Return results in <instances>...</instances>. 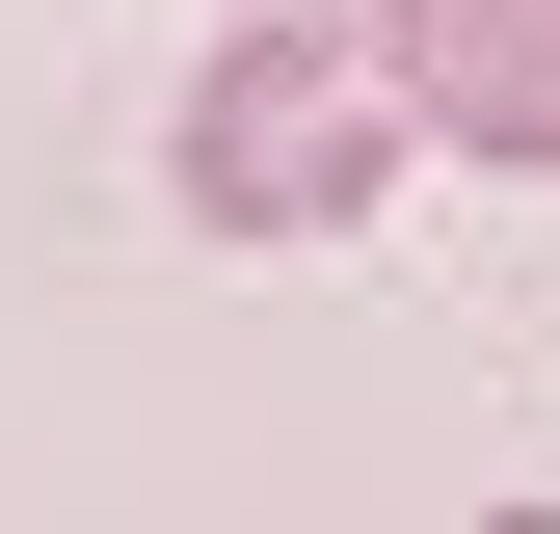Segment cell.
<instances>
[{"mask_svg": "<svg viewBox=\"0 0 560 534\" xmlns=\"http://www.w3.org/2000/svg\"><path fill=\"white\" fill-rule=\"evenodd\" d=\"M400 134H428V107H400V54L347 27V0H241L214 81H187V214H214V241H347L400 187Z\"/></svg>", "mask_w": 560, "mask_h": 534, "instance_id": "1", "label": "cell"}, {"mask_svg": "<svg viewBox=\"0 0 560 534\" xmlns=\"http://www.w3.org/2000/svg\"><path fill=\"white\" fill-rule=\"evenodd\" d=\"M374 54H400V107H428L454 161L560 187V0H374Z\"/></svg>", "mask_w": 560, "mask_h": 534, "instance_id": "2", "label": "cell"}, {"mask_svg": "<svg viewBox=\"0 0 560 534\" xmlns=\"http://www.w3.org/2000/svg\"><path fill=\"white\" fill-rule=\"evenodd\" d=\"M480 534H560V508H480Z\"/></svg>", "mask_w": 560, "mask_h": 534, "instance_id": "3", "label": "cell"}]
</instances>
